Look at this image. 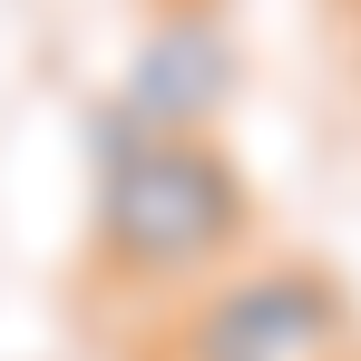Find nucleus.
I'll list each match as a JSON object with an SVG mask.
<instances>
[{"mask_svg":"<svg viewBox=\"0 0 361 361\" xmlns=\"http://www.w3.org/2000/svg\"><path fill=\"white\" fill-rule=\"evenodd\" d=\"M225 98H235V39H225V20L205 0H166L157 30H147V49H137V68H127L118 108L137 127H157V137H215Z\"/></svg>","mask_w":361,"mask_h":361,"instance_id":"obj_3","label":"nucleus"},{"mask_svg":"<svg viewBox=\"0 0 361 361\" xmlns=\"http://www.w3.org/2000/svg\"><path fill=\"white\" fill-rule=\"evenodd\" d=\"M137 361H361V312L312 254L225 264L215 283L176 293Z\"/></svg>","mask_w":361,"mask_h":361,"instance_id":"obj_2","label":"nucleus"},{"mask_svg":"<svg viewBox=\"0 0 361 361\" xmlns=\"http://www.w3.org/2000/svg\"><path fill=\"white\" fill-rule=\"evenodd\" d=\"M254 176L225 137H157L127 108H98V205H88V274L118 293L176 302L244 264L254 244Z\"/></svg>","mask_w":361,"mask_h":361,"instance_id":"obj_1","label":"nucleus"}]
</instances>
